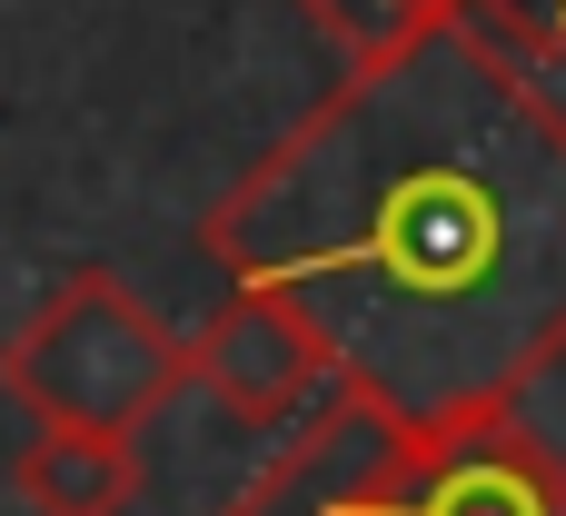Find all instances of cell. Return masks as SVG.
Returning <instances> with one entry per match:
<instances>
[{
    "mask_svg": "<svg viewBox=\"0 0 566 516\" xmlns=\"http://www.w3.org/2000/svg\"><path fill=\"white\" fill-rule=\"evenodd\" d=\"M199 249L398 438L497 418L566 348V99L448 10L249 159Z\"/></svg>",
    "mask_w": 566,
    "mask_h": 516,
    "instance_id": "obj_1",
    "label": "cell"
},
{
    "mask_svg": "<svg viewBox=\"0 0 566 516\" xmlns=\"http://www.w3.org/2000/svg\"><path fill=\"white\" fill-rule=\"evenodd\" d=\"M0 388L40 428H90V438H139L179 388H189V338L119 278V268H70L0 348Z\"/></svg>",
    "mask_w": 566,
    "mask_h": 516,
    "instance_id": "obj_2",
    "label": "cell"
},
{
    "mask_svg": "<svg viewBox=\"0 0 566 516\" xmlns=\"http://www.w3.org/2000/svg\"><path fill=\"white\" fill-rule=\"evenodd\" d=\"M358 516H566V457L517 418H458V428H378L358 487Z\"/></svg>",
    "mask_w": 566,
    "mask_h": 516,
    "instance_id": "obj_3",
    "label": "cell"
},
{
    "mask_svg": "<svg viewBox=\"0 0 566 516\" xmlns=\"http://www.w3.org/2000/svg\"><path fill=\"white\" fill-rule=\"evenodd\" d=\"M189 378L239 418V428H289V418H308L338 378H328V358H318V338L279 308V298H259V288H229L219 308H209V328L189 338Z\"/></svg>",
    "mask_w": 566,
    "mask_h": 516,
    "instance_id": "obj_4",
    "label": "cell"
},
{
    "mask_svg": "<svg viewBox=\"0 0 566 516\" xmlns=\"http://www.w3.org/2000/svg\"><path fill=\"white\" fill-rule=\"evenodd\" d=\"M378 428H388V418H368L358 398H338V388H328V398L298 418L289 457H279V467H259V477H249V497H239L229 516H358V507H348V487H358V467H368Z\"/></svg>",
    "mask_w": 566,
    "mask_h": 516,
    "instance_id": "obj_5",
    "label": "cell"
},
{
    "mask_svg": "<svg viewBox=\"0 0 566 516\" xmlns=\"http://www.w3.org/2000/svg\"><path fill=\"white\" fill-rule=\"evenodd\" d=\"M10 497L30 516H129L139 507V438H90V428H40L10 457Z\"/></svg>",
    "mask_w": 566,
    "mask_h": 516,
    "instance_id": "obj_6",
    "label": "cell"
},
{
    "mask_svg": "<svg viewBox=\"0 0 566 516\" xmlns=\"http://www.w3.org/2000/svg\"><path fill=\"white\" fill-rule=\"evenodd\" d=\"M298 20H308L348 70H378V60H398L408 40H428L448 10H438V0H298Z\"/></svg>",
    "mask_w": 566,
    "mask_h": 516,
    "instance_id": "obj_7",
    "label": "cell"
},
{
    "mask_svg": "<svg viewBox=\"0 0 566 516\" xmlns=\"http://www.w3.org/2000/svg\"><path fill=\"white\" fill-rule=\"evenodd\" d=\"M458 20L488 40V50H507L527 80H566V0H458Z\"/></svg>",
    "mask_w": 566,
    "mask_h": 516,
    "instance_id": "obj_8",
    "label": "cell"
},
{
    "mask_svg": "<svg viewBox=\"0 0 566 516\" xmlns=\"http://www.w3.org/2000/svg\"><path fill=\"white\" fill-rule=\"evenodd\" d=\"M438 10H458V0H438Z\"/></svg>",
    "mask_w": 566,
    "mask_h": 516,
    "instance_id": "obj_9",
    "label": "cell"
}]
</instances>
